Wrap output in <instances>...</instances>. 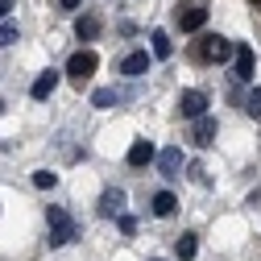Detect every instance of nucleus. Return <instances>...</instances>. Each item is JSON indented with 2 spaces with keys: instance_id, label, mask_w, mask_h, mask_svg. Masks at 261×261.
I'll list each match as a JSON object with an SVG mask.
<instances>
[{
  "instance_id": "nucleus-1",
  "label": "nucleus",
  "mask_w": 261,
  "mask_h": 261,
  "mask_svg": "<svg viewBox=\"0 0 261 261\" xmlns=\"http://www.w3.org/2000/svg\"><path fill=\"white\" fill-rule=\"evenodd\" d=\"M46 232H50V249H62L79 237V224L71 220L67 207H46Z\"/></svg>"
},
{
  "instance_id": "nucleus-2",
  "label": "nucleus",
  "mask_w": 261,
  "mask_h": 261,
  "mask_svg": "<svg viewBox=\"0 0 261 261\" xmlns=\"http://www.w3.org/2000/svg\"><path fill=\"white\" fill-rule=\"evenodd\" d=\"M174 25L182 29V34L203 29V25H207V9H203V5H178V9H174Z\"/></svg>"
},
{
  "instance_id": "nucleus-3",
  "label": "nucleus",
  "mask_w": 261,
  "mask_h": 261,
  "mask_svg": "<svg viewBox=\"0 0 261 261\" xmlns=\"http://www.w3.org/2000/svg\"><path fill=\"white\" fill-rule=\"evenodd\" d=\"M95 62H100V58H95L91 50H79V54H71V62H67V75L83 83L87 75H95Z\"/></svg>"
},
{
  "instance_id": "nucleus-4",
  "label": "nucleus",
  "mask_w": 261,
  "mask_h": 261,
  "mask_svg": "<svg viewBox=\"0 0 261 261\" xmlns=\"http://www.w3.org/2000/svg\"><path fill=\"white\" fill-rule=\"evenodd\" d=\"M124 203H128V199H124V191H120V187H108V191L100 195V216L120 220V216H124Z\"/></svg>"
},
{
  "instance_id": "nucleus-5",
  "label": "nucleus",
  "mask_w": 261,
  "mask_h": 261,
  "mask_svg": "<svg viewBox=\"0 0 261 261\" xmlns=\"http://www.w3.org/2000/svg\"><path fill=\"white\" fill-rule=\"evenodd\" d=\"M203 108H207V95H203V91H182V95H178V112H182V116L199 120Z\"/></svg>"
},
{
  "instance_id": "nucleus-6",
  "label": "nucleus",
  "mask_w": 261,
  "mask_h": 261,
  "mask_svg": "<svg viewBox=\"0 0 261 261\" xmlns=\"http://www.w3.org/2000/svg\"><path fill=\"white\" fill-rule=\"evenodd\" d=\"M58 79H62V75H58L54 67H50V71H42V75L34 79V87H29V95H34V100H50V95L58 91Z\"/></svg>"
},
{
  "instance_id": "nucleus-7",
  "label": "nucleus",
  "mask_w": 261,
  "mask_h": 261,
  "mask_svg": "<svg viewBox=\"0 0 261 261\" xmlns=\"http://www.w3.org/2000/svg\"><path fill=\"white\" fill-rule=\"evenodd\" d=\"M158 170L166 174V178H178V170H182V149H178V145L162 149V153H158Z\"/></svg>"
},
{
  "instance_id": "nucleus-8",
  "label": "nucleus",
  "mask_w": 261,
  "mask_h": 261,
  "mask_svg": "<svg viewBox=\"0 0 261 261\" xmlns=\"http://www.w3.org/2000/svg\"><path fill=\"white\" fill-rule=\"evenodd\" d=\"M203 54H207L212 62H228V58L237 54V46L228 42V38H220V34H216V38H207V46H203Z\"/></svg>"
},
{
  "instance_id": "nucleus-9",
  "label": "nucleus",
  "mask_w": 261,
  "mask_h": 261,
  "mask_svg": "<svg viewBox=\"0 0 261 261\" xmlns=\"http://www.w3.org/2000/svg\"><path fill=\"white\" fill-rule=\"evenodd\" d=\"M145 71H149V54H145V50L128 54V58L120 62V75H128V79H137V75H145Z\"/></svg>"
},
{
  "instance_id": "nucleus-10",
  "label": "nucleus",
  "mask_w": 261,
  "mask_h": 261,
  "mask_svg": "<svg viewBox=\"0 0 261 261\" xmlns=\"http://www.w3.org/2000/svg\"><path fill=\"white\" fill-rule=\"evenodd\" d=\"M124 100H128V91H116V87H100V91L91 95L95 108H112V104H124Z\"/></svg>"
},
{
  "instance_id": "nucleus-11",
  "label": "nucleus",
  "mask_w": 261,
  "mask_h": 261,
  "mask_svg": "<svg viewBox=\"0 0 261 261\" xmlns=\"http://www.w3.org/2000/svg\"><path fill=\"white\" fill-rule=\"evenodd\" d=\"M212 141H216V120L212 116H199V120H195V145L207 149Z\"/></svg>"
},
{
  "instance_id": "nucleus-12",
  "label": "nucleus",
  "mask_w": 261,
  "mask_h": 261,
  "mask_svg": "<svg viewBox=\"0 0 261 261\" xmlns=\"http://www.w3.org/2000/svg\"><path fill=\"white\" fill-rule=\"evenodd\" d=\"M253 67H257V58H253V50H249V46H237V79H245V83H249Z\"/></svg>"
},
{
  "instance_id": "nucleus-13",
  "label": "nucleus",
  "mask_w": 261,
  "mask_h": 261,
  "mask_svg": "<svg viewBox=\"0 0 261 261\" xmlns=\"http://www.w3.org/2000/svg\"><path fill=\"white\" fill-rule=\"evenodd\" d=\"M149 158H153V145L149 141H133V145H128V166H145Z\"/></svg>"
},
{
  "instance_id": "nucleus-14",
  "label": "nucleus",
  "mask_w": 261,
  "mask_h": 261,
  "mask_svg": "<svg viewBox=\"0 0 261 261\" xmlns=\"http://www.w3.org/2000/svg\"><path fill=\"white\" fill-rule=\"evenodd\" d=\"M149 42H153V58H170V34H166V29H153V34H149Z\"/></svg>"
},
{
  "instance_id": "nucleus-15",
  "label": "nucleus",
  "mask_w": 261,
  "mask_h": 261,
  "mask_svg": "<svg viewBox=\"0 0 261 261\" xmlns=\"http://www.w3.org/2000/svg\"><path fill=\"white\" fill-rule=\"evenodd\" d=\"M174 207H178V203H174L170 191H158V195H153V216H174Z\"/></svg>"
},
{
  "instance_id": "nucleus-16",
  "label": "nucleus",
  "mask_w": 261,
  "mask_h": 261,
  "mask_svg": "<svg viewBox=\"0 0 261 261\" xmlns=\"http://www.w3.org/2000/svg\"><path fill=\"white\" fill-rule=\"evenodd\" d=\"M75 34H79L83 42H91L95 34H100V17H79V21H75Z\"/></svg>"
},
{
  "instance_id": "nucleus-17",
  "label": "nucleus",
  "mask_w": 261,
  "mask_h": 261,
  "mask_svg": "<svg viewBox=\"0 0 261 261\" xmlns=\"http://www.w3.org/2000/svg\"><path fill=\"white\" fill-rule=\"evenodd\" d=\"M174 253H178V261H191L195 253H199V245H195V237H191V232H182V237L174 241Z\"/></svg>"
},
{
  "instance_id": "nucleus-18",
  "label": "nucleus",
  "mask_w": 261,
  "mask_h": 261,
  "mask_svg": "<svg viewBox=\"0 0 261 261\" xmlns=\"http://www.w3.org/2000/svg\"><path fill=\"white\" fill-rule=\"evenodd\" d=\"M13 42H21L17 21H0V46H13Z\"/></svg>"
},
{
  "instance_id": "nucleus-19",
  "label": "nucleus",
  "mask_w": 261,
  "mask_h": 261,
  "mask_svg": "<svg viewBox=\"0 0 261 261\" xmlns=\"http://www.w3.org/2000/svg\"><path fill=\"white\" fill-rule=\"evenodd\" d=\"M34 187H38V191H54V187H58V174H54V170H34Z\"/></svg>"
},
{
  "instance_id": "nucleus-20",
  "label": "nucleus",
  "mask_w": 261,
  "mask_h": 261,
  "mask_svg": "<svg viewBox=\"0 0 261 261\" xmlns=\"http://www.w3.org/2000/svg\"><path fill=\"white\" fill-rule=\"evenodd\" d=\"M245 112H249L253 120H261V87H253V91H249V100H245Z\"/></svg>"
},
{
  "instance_id": "nucleus-21",
  "label": "nucleus",
  "mask_w": 261,
  "mask_h": 261,
  "mask_svg": "<svg viewBox=\"0 0 261 261\" xmlns=\"http://www.w3.org/2000/svg\"><path fill=\"white\" fill-rule=\"evenodd\" d=\"M58 5H62V9L71 13V9H79V5H83V0H58Z\"/></svg>"
},
{
  "instance_id": "nucleus-22",
  "label": "nucleus",
  "mask_w": 261,
  "mask_h": 261,
  "mask_svg": "<svg viewBox=\"0 0 261 261\" xmlns=\"http://www.w3.org/2000/svg\"><path fill=\"white\" fill-rule=\"evenodd\" d=\"M13 9V0H0V21H5V13Z\"/></svg>"
},
{
  "instance_id": "nucleus-23",
  "label": "nucleus",
  "mask_w": 261,
  "mask_h": 261,
  "mask_svg": "<svg viewBox=\"0 0 261 261\" xmlns=\"http://www.w3.org/2000/svg\"><path fill=\"white\" fill-rule=\"evenodd\" d=\"M0 116H5V100H0Z\"/></svg>"
}]
</instances>
